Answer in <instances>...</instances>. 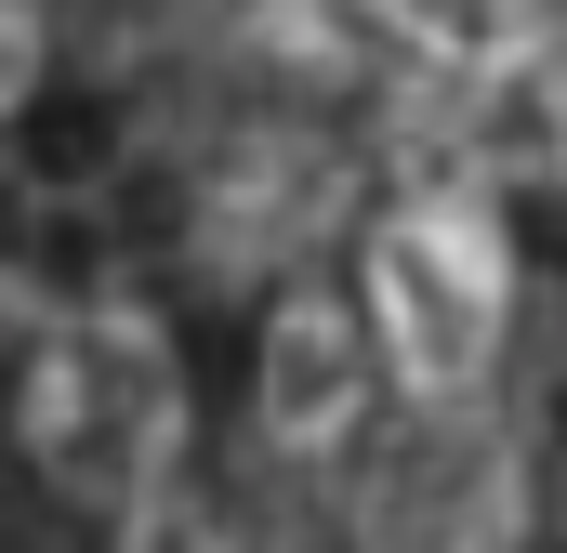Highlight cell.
Wrapping results in <instances>:
<instances>
[{
  "mask_svg": "<svg viewBox=\"0 0 567 553\" xmlns=\"http://www.w3.org/2000/svg\"><path fill=\"white\" fill-rule=\"evenodd\" d=\"M502 316H515V290H502V238L475 198H435L383 238V330H396L423 396H462L502 356Z\"/></svg>",
  "mask_w": 567,
  "mask_h": 553,
  "instance_id": "obj_1",
  "label": "cell"
}]
</instances>
